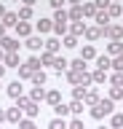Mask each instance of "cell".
I'll return each instance as SVG.
<instances>
[{
    "mask_svg": "<svg viewBox=\"0 0 123 129\" xmlns=\"http://www.w3.org/2000/svg\"><path fill=\"white\" fill-rule=\"evenodd\" d=\"M91 116L94 118H104V116H112V100L107 97V100H99L94 108H91Z\"/></svg>",
    "mask_w": 123,
    "mask_h": 129,
    "instance_id": "1",
    "label": "cell"
},
{
    "mask_svg": "<svg viewBox=\"0 0 123 129\" xmlns=\"http://www.w3.org/2000/svg\"><path fill=\"white\" fill-rule=\"evenodd\" d=\"M16 108H22V113H27V118H35L38 110H40L38 102H32L30 97H19V100H16Z\"/></svg>",
    "mask_w": 123,
    "mask_h": 129,
    "instance_id": "2",
    "label": "cell"
},
{
    "mask_svg": "<svg viewBox=\"0 0 123 129\" xmlns=\"http://www.w3.org/2000/svg\"><path fill=\"white\" fill-rule=\"evenodd\" d=\"M67 22H70L67 11H56V14H54V32H56V35H64L67 32Z\"/></svg>",
    "mask_w": 123,
    "mask_h": 129,
    "instance_id": "3",
    "label": "cell"
},
{
    "mask_svg": "<svg viewBox=\"0 0 123 129\" xmlns=\"http://www.w3.org/2000/svg\"><path fill=\"white\" fill-rule=\"evenodd\" d=\"M0 48H3L6 54H16V51H19V40L6 35V38H0Z\"/></svg>",
    "mask_w": 123,
    "mask_h": 129,
    "instance_id": "4",
    "label": "cell"
},
{
    "mask_svg": "<svg viewBox=\"0 0 123 129\" xmlns=\"http://www.w3.org/2000/svg\"><path fill=\"white\" fill-rule=\"evenodd\" d=\"M102 35H107L110 40H120L123 38V27H118V24H107L104 30H102Z\"/></svg>",
    "mask_w": 123,
    "mask_h": 129,
    "instance_id": "5",
    "label": "cell"
},
{
    "mask_svg": "<svg viewBox=\"0 0 123 129\" xmlns=\"http://www.w3.org/2000/svg\"><path fill=\"white\" fill-rule=\"evenodd\" d=\"M110 67H112V59H110V56H104V54H99V56H96V70L107 73Z\"/></svg>",
    "mask_w": 123,
    "mask_h": 129,
    "instance_id": "6",
    "label": "cell"
},
{
    "mask_svg": "<svg viewBox=\"0 0 123 129\" xmlns=\"http://www.w3.org/2000/svg\"><path fill=\"white\" fill-rule=\"evenodd\" d=\"M6 118H8L11 124H19V121H22V108H8V110H6Z\"/></svg>",
    "mask_w": 123,
    "mask_h": 129,
    "instance_id": "7",
    "label": "cell"
},
{
    "mask_svg": "<svg viewBox=\"0 0 123 129\" xmlns=\"http://www.w3.org/2000/svg\"><path fill=\"white\" fill-rule=\"evenodd\" d=\"M43 43H46V40H40L38 35H30V38H27V48H32V51H40Z\"/></svg>",
    "mask_w": 123,
    "mask_h": 129,
    "instance_id": "8",
    "label": "cell"
},
{
    "mask_svg": "<svg viewBox=\"0 0 123 129\" xmlns=\"http://www.w3.org/2000/svg\"><path fill=\"white\" fill-rule=\"evenodd\" d=\"M94 19H96L99 30H104L107 24H110V14H107V11H96V16H94Z\"/></svg>",
    "mask_w": 123,
    "mask_h": 129,
    "instance_id": "9",
    "label": "cell"
},
{
    "mask_svg": "<svg viewBox=\"0 0 123 129\" xmlns=\"http://www.w3.org/2000/svg\"><path fill=\"white\" fill-rule=\"evenodd\" d=\"M59 46H62V43H59L56 38H48V40H46V43H43V48H46L48 54H56V51H59Z\"/></svg>",
    "mask_w": 123,
    "mask_h": 129,
    "instance_id": "10",
    "label": "cell"
},
{
    "mask_svg": "<svg viewBox=\"0 0 123 129\" xmlns=\"http://www.w3.org/2000/svg\"><path fill=\"white\" fill-rule=\"evenodd\" d=\"M0 22L6 24V27H16V24H19V14H11V11H8V14L3 16V19H0Z\"/></svg>",
    "mask_w": 123,
    "mask_h": 129,
    "instance_id": "11",
    "label": "cell"
},
{
    "mask_svg": "<svg viewBox=\"0 0 123 129\" xmlns=\"http://www.w3.org/2000/svg\"><path fill=\"white\" fill-rule=\"evenodd\" d=\"M16 32L22 35V38H30V35H32V27H30L27 22H19V24H16Z\"/></svg>",
    "mask_w": 123,
    "mask_h": 129,
    "instance_id": "12",
    "label": "cell"
},
{
    "mask_svg": "<svg viewBox=\"0 0 123 129\" xmlns=\"http://www.w3.org/2000/svg\"><path fill=\"white\" fill-rule=\"evenodd\" d=\"M67 30H70L75 38H78V35H86V24H83V22H75V24H70Z\"/></svg>",
    "mask_w": 123,
    "mask_h": 129,
    "instance_id": "13",
    "label": "cell"
},
{
    "mask_svg": "<svg viewBox=\"0 0 123 129\" xmlns=\"http://www.w3.org/2000/svg\"><path fill=\"white\" fill-rule=\"evenodd\" d=\"M83 102H86V105H91V108H94V105L99 102V91H96V89H91V91H86V100H83Z\"/></svg>",
    "mask_w": 123,
    "mask_h": 129,
    "instance_id": "14",
    "label": "cell"
},
{
    "mask_svg": "<svg viewBox=\"0 0 123 129\" xmlns=\"http://www.w3.org/2000/svg\"><path fill=\"white\" fill-rule=\"evenodd\" d=\"M35 27H38V32H48V30H54V19H40Z\"/></svg>",
    "mask_w": 123,
    "mask_h": 129,
    "instance_id": "15",
    "label": "cell"
},
{
    "mask_svg": "<svg viewBox=\"0 0 123 129\" xmlns=\"http://www.w3.org/2000/svg\"><path fill=\"white\" fill-rule=\"evenodd\" d=\"M70 70H75V73H86V59H80V56H78V59H72V62H70Z\"/></svg>",
    "mask_w": 123,
    "mask_h": 129,
    "instance_id": "16",
    "label": "cell"
},
{
    "mask_svg": "<svg viewBox=\"0 0 123 129\" xmlns=\"http://www.w3.org/2000/svg\"><path fill=\"white\" fill-rule=\"evenodd\" d=\"M30 100H32V102H38V100H46V89H43V86H35L32 91H30Z\"/></svg>",
    "mask_w": 123,
    "mask_h": 129,
    "instance_id": "17",
    "label": "cell"
},
{
    "mask_svg": "<svg viewBox=\"0 0 123 129\" xmlns=\"http://www.w3.org/2000/svg\"><path fill=\"white\" fill-rule=\"evenodd\" d=\"M67 67H70V62H67L64 56H59V59H54V70H56V73H67Z\"/></svg>",
    "mask_w": 123,
    "mask_h": 129,
    "instance_id": "18",
    "label": "cell"
},
{
    "mask_svg": "<svg viewBox=\"0 0 123 129\" xmlns=\"http://www.w3.org/2000/svg\"><path fill=\"white\" fill-rule=\"evenodd\" d=\"M67 16H70L72 22H80V19H83V6H72V8H70V14H67Z\"/></svg>",
    "mask_w": 123,
    "mask_h": 129,
    "instance_id": "19",
    "label": "cell"
},
{
    "mask_svg": "<svg viewBox=\"0 0 123 129\" xmlns=\"http://www.w3.org/2000/svg\"><path fill=\"white\" fill-rule=\"evenodd\" d=\"M8 97H14V100H19V97H22V86H19V81L8 83Z\"/></svg>",
    "mask_w": 123,
    "mask_h": 129,
    "instance_id": "20",
    "label": "cell"
},
{
    "mask_svg": "<svg viewBox=\"0 0 123 129\" xmlns=\"http://www.w3.org/2000/svg\"><path fill=\"white\" fill-rule=\"evenodd\" d=\"M46 102H51L54 108H56V105L62 102V94H59V91H46Z\"/></svg>",
    "mask_w": 123,
    "mask_h": 129,
    "instance_id": "21",
    "label": "cell"
},
{
    "mask_svg": "<svg viewBox=\"0 0 123 129\" xmlns=\"http://www.w3.org/2000/svg\"><path fill=\"white\" fill-rule=\"evenodd\" d=\"M107 51H110V54H112V56L123 54V43H120V40H112V43H110V46H107Z\"/></svg>",
    "mask_w": 123,
    "mask_h": 129,
    "instance_id": "22",
    "label": "cell"
},
{
    "mask_svg": "<svg viewBox=\"0 0 123 129\" xmlns=\"http://www.w3.org/2000/svg\"><path fill=\"white\" fill-rule=\"evenodd\" d=\"M24 64H27V67H30L32 73H38V70H40V56H30Z\"/></svg>",
    "mask_w": 123,
    "mask_h": 129,
    "instance_id": "23",
    "label": "cell"
},
{
    "mask_svg": "<svg viewBox=\"0 0 123 129\" xmlns=\"http://www.w3.org/2000/svg\"><path fill=\"white\" fill-rule=\"evenodd\" d=\"M54 113H56V118H64V116H70V105H62V102H59L56 108H54Z\"/></svg>",
    "mask_w": 123,
    "mask_h": 129,
    "instance_id": "24",
    "label": "cell"
},
{
    "mask_svg": "<svg viewBox=\"0 0 123 129\" xmlns=\"http://www.w3.org/2000/svg\"><path fill=\"white\" fill-rule=\"evenodd\" d=\"M86 38H88V40L102 38V30H99V27H86Z\"/></svg>",
    "mask_w": 123,
    "mask_h": 129,
    "instance_id": "25",
    "label": "cell"
},
{
    "mask_svg": "<svg viewBox=\"0 0 123 129\" xmlns=\"http://www.w3.org/2000/svg\"><path fill=\"white\" fill-rule=\"evenodd\" d=\"M86 91H88L86 86H75L72 89V100H80V102H83V100H86Z\"/></svg>",
    "mask_w": 123,
    "mask_h": 129,
    "instance_id": "26",
    "label": "cell"
},
{
    "mask_svg": "<svg viewBox=\"0 0 123 129\" xmlns=\"http://www.w3.org/2000/svg\"><path fill=\"white\" fill-rule=\"evenodd\" d=\"M6 67H19V54H6Z\"/></svg>",
    "mask_w": 123,
    "mask_h": 129,
    "instance_id": "27",
    "label": "cell"
},
{
    "mask_svg": "<svg viewBox=\"0 0 123 129\" xmlns=\"http://www.w3.org/2000/svg\"><path fill=\"white\" fill-rule=\"evenodd\" d=\"M30 16H32V8H30V6H22V8H19V22H27Z\"/></svg>",
    "mask_w": 123,
    "mask_h": 129,
    "instance_id": "28",
    "label": "cell"
},
{
    "mask_svg": "<svg viewBox=\"0 0 123 129\" xmlns=\"http://www.w3.org/2000/svg\"><path fill=\"white\" fill-rule=\"evenodd\" d=\"M80 59H96V51H94V46H86L80 51Z\"/></svg>",
    "mask_w": 123,
    "mask_h": 129,
    "instance_id": "29",
    "label": "cell"
},
{
    "mask_svg": "<svg viewBox=\"0 0 123 129\" xmlns=\"http://www.w3.org/2000/svg\"><path fill=\"white\" fill-rule=\"evenodd\" d=\"M32 83H35V86H43V83H46V73H43V70L32 73Z\"/></svg>",
    "mask_w": 123,
    "mask_h": 129,
    "instance_id": "30",
    "label": "cell"
},
{
    "mask_svg": "<svg viewBox=\"0 0 123 129\" xmlns=\"http://www.w3.org/2000/svg\"><path fill=\"white\" fill-rule=\"evenodd\" d=\"M70 113H75V116L83 113V102H80V100H72V102H70Z\"/></svg>",
    "mask_w": 123,
    "mask_h": 129,
    "instance_id": "31",
    "label": "cell"
},
{
    "mask_svg": "<svg viewBox=\"0 0 123 129\" xmlns=\"http://www.w3.org/2000/svg\"><path fill=\"white\" fill-rule=\"evenodd\" d=\"M83 16H96V6L94 3H83Z\"/></svg>",
    "mask_w": 123,
    "mask_h": 129,
    "instance_id": "32",
    "label": "cell"
},
{
    "mask_svg": "<svg viewBox=\"0 0 123 129\" xmlns=\"http://www.w3.org/2000/svg\"><path fill=\"white\" fill-rule=\"evenodd\" d=\"M112 129H123V113H112Z\"/></svg>",
    "mask_w": 123,
    "mask_h": 129,
    "instance_id": "33",
    "label": "cell"
},
{
    "mask_svg": "<svg viewBox=\"0 0 123 129\" xmlns=\"http://www.w3.org/2000/svg\"><path fill=\"white\" fill-rule=\"evenodd\" d=\"M48 129H67V121H64V118H54V121L48 124Z\"/></svg>",
    "mask_w": 123,
    "mask_h": 129,
    "instance_id": "34",
    "label": "cell"
},
{
    "mask_svg": "<svg viewBox=\"0 0 123 129\" xmlns=\"http://www.w3.org/2000/svg\"><path fill=\"white\" fill-rule=\"evenodd\" d=\"M19 78H30L32 81V70H30L27 64H19Z\"/></svg>",
    "mask_w": 123,
    "mask_h": 129,
    "instance_id": "35",
    "label": "cell"
},
{
    "mask_svg": "<svg viewBox=\"0 0 123 129\" xmlns=\"http://www.w3.org/2000/svg\"><path fill=\"white\" fill-rule=\"evenodd\" d=\"M107 14H110V19H112V16H120V3H110Z\"/></svg>",
    "mask_w": 123,
    "mask_h": 129,
    "instance_id": "36",
    "label": "cell"
},
{
    "mask_svg": "<svg viewBox=\"0 0 123 129\" xmlns=\"http://www.w3.org/2000/svg\"><path fill=\"white\" fill-rule=\"evenodd\" d=\"M120 97H123V89L120 86H112V89H110V100H112V102H115V100H120Z\"/></svg>",
    "mask_w": 123,
    "mask_h": 129,
    "instance_id": "37",
    "label": "cell"
},
{
    "mask_svg": "<svg viewBox=\"0 0 123 129\" xmlns=\"http://www.w3.org/2000/svg\"><path fill=\"white\" fill-rule=\"evenodd\" d=\"M54 59H56V56L48 54V51H43V54H40V64H54Z\"/></svg>",
    "mask_w": 123,
    "mask_h": 129,
    "instance_id": "38",
    "label": "cell"
},
{
    "mask_svg": "<svg viewBox=\"0 0 123 129\" xmlns=\"http://www.w3.org/2000/svg\"><path fill=\"white\" fill-rule=\"evenodd\" d=\"M104 78H107V75H104V73H102V70L91 73V81H94V83H104Z\"/></svg>",
    "mask_w": 123,
    "mask_h": 129,
    "instance_id": "39",
    "label": "cell"
},
{
    "mask_svg": "<svg viewBox=\"0 0 123 129\" xmlns=\"http://www.w3.org/2000/svg\"><path fill=\"white\" fill-rule=\"evenodd\" d=\"M110 3H112V0H94L96 11H107V8H110Z\"/></svg>",
    "mask_w": 123,
    "mask_h": 129,
    "instance_id": "40",
    "label": "cell"
},
{
    "mask_svg": "<svg viewBox=\"0 0 123 129\" xmlns=\"http://www.w3.org/2000/svg\"><path fill=\"white\" fill-rule=\"evenodd\" d=\"M19 129H38V126L32 124V118H22L19 121Z\"/></svg>",
    "mask_w": 123,
    "mask_h": 129,
    "instance_id": "41",
    "label": "cell"
},
{
    "mask_svg": "<svg viewBox=\"0 0 123 129\" xmlns=\"http://www.w3.org/2000/svg\"><path fill=\"white\" fill-rule=\"evenodd\" d=\"M112 67H115L118 73H123V54H118V56L112 59Z\"/></svg>",
    "mask_w": 123,
    "mask_h": 129,
    "instance_id": "42",
    "label": "cell"
},
{
    "mask_svg": "<svg viewBox=\"0 0 123 129\" xmlns=\"http://www.w3.org/2000/svg\"><path fill=\"white\" fill-rule=\"evenodd\" d=\"M64 46L67 48H75V46H78V38H75V35H67V38H64Z\"/></svg>",
    "mask_w": 123,
    "mask_h": 129,
    "instance_id": "43",
    "label": "cell"
},
{
    "mask_svg": "<svg viewBox=\"0 0 123 129\" xmlns=\"http://www.w3.org/2000/svg\"><path fill=\"white\" fill-rule=\"evenodd\" d=\"M110 81H112V86H120V89H123V73H115Z\"/></svg>",
    "mask_w": 123,
    "mask_h": 129,
    "instance_id": "44",
    "label": "cell"
},
{
    "mask_svg": "<svg viewBox=\"0 0 123 129\" xmlns=\"http://www.w3.org/2000/svg\"><path fill=\"white\" fill-rule=\"evenodd\" d=\"M48 3H51V8H56V11H62V6H64L67 0H48Z\"/></svg>",
    "mask_w": 123,
    "mask_h": 129,
    "instance_id": "45",
    "label": "cell"
},
{
    "mask_svg": "<svg viewBox=\"0 0 123 129\" xmlns=\"http://www.w3.org/2000/svg\"><path fill=\"white\" fill-rule=\"evenodd\" d=\"M67 129H83V121H80V118H75V121H72V124H70Z\"/></svg>",
    "mask_w": 123,
    "mask_h": 129,
    "instance_id": "46",
    "label": "cell"
},
{
    "mask_svg": "<svg viewBox=\"0 0 123 129\" xmlns=\"http://www.w3.org/2000/svg\"><path fill=\"white\" fill-rule=\"evenodd\" d=\"M0 38H6V24L0 22Z\"/></svg>",
    "mask_w": 123,
    "mask_h": 129,
    "instance_id": "47",
    "label": "cell"
},
{
    "mask_svg": "<svg viewBox=\"0 0 123 129\" xmlns=\"http://www.w3.org/2000/svg\"><path fill=\"white\" fill-rule=\"evenodd\" d=\"M8 14V11H6V6H3V3H0V19H3V16Z\"/></svg>",
    "mask_w": 123,
    "mask_h": 129,
    "instance_id": "48",
    "label": "cell"
},
{
    "mask_svg": "<svg viewBox=\"0 0 123 129\" xmlns=\"http://www.w3.org/2000/svg\"><path fill=\"white\" fill-rule=\"evenodd\" d=\"M22 3H24V6H30V8H32L35 3H38V0H22Z\"/></svg>",
    "mask_w": 123,
    "mask_h": 129,
    "instance_id": "49",
    "label": "cell"
},
{
    "mask_svg": "<svg viewBox=\"0 0 123 129\" xmlns=\"http://www.w3.org/2000/svg\"><path fill=\"white\" fill-rule=\"evenodd\" d=\"M67 3H72V6H80V3H83V0H67Z\"/></svg>",
    "mask_w": 123,
    "mask_h": 129,
    "instance_id": "50",
    "label": "cell"
},
{
    "mask_svg": "<svg viewBox=\"0 0 123 129\" xmlns=\"http://www.w3.org/2000/svg\"><path fill=\"white\" fill-rule=\"evenodd\" d=\"M3 73H6V64H3V62H0V78H3Z\"/></svg>",
    "mask_w": 123,
    "mask_h": 129,
    "instance_id": "51",
    "label": "cell"
},
{
    "mask_svg": "<svg viewBox=\"0 0 123 129\" xmlns=\"http://www.w3.org/2000/svg\"><path fill=\"white\" fill-rule=\"evenodd\" d=\"M3 118H6V110H0V121H3Z\"/></svg>",
    "mask_w": 123,
    "mask_h": 129,
    "instance_id": "52",
    "label": "cell"
},
{
    "mask_svg": "<svg viewBox=\"0 0 123 129\" xmlns=\"http://www.w3.org/2000/svg\"><path fill=\"white\" fill-rule=\"evenodd\" d=\"M99 129H107V126H99Z\"/></svg>",
    "mask_w": 123,
    "mask_h": 129,
    "instance_id": "53",
    "label": "cell"
},
{
    "mask_svg": "<svg viewBox=\"0 0 123 129\" xmlns=\"http://www.w3.org/2000/svg\"><path fill=\"white\" fill-rule=\"evenodd\" d=\"M16 3H22V0H16Z\"/></svg>",
    "mask_w": 123,
    "mask_h": 129,
    "instance_id": "54",
    "label": "cell"
},
{
    "mask_svg": "<svg viewBox=\"0 0 123 129\" xmlns=\"http://www.w3.org/2000/svg\"><path fill=\"white\" fill-rule=\"evenodd\" d=\"M112 3H118V0H112Z\"/></svg>",
    "mask_w": 123,
    "mask_h": 129,
    "instance_id": "55",
    "label": "cell"
}]
</instances>
